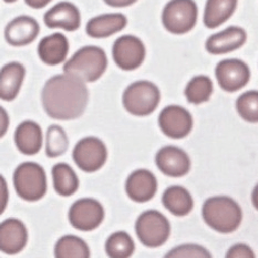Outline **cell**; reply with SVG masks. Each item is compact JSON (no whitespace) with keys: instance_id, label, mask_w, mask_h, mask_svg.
Returning a JSON list of instances; mask_svg holds the SVG:
<instances>
[{"instance_id":"1","label":"cell","mask_w":258,"mask_h":258,"mask_svg":"<svg viewBox=\"0 0 258 258\" xmlns=\"http://www.w3.org/2000/svg\"><path fill=\"white\" fill-rule=\"evenodd\" d=\"M41 100L44 111L51 119L76 120L85 113L89 91L80 78L69 74L58 75L46 82Z\"/></svg>"},{"instance_id":"2","label":"cell","mask_w":258,"mask_h":258,"mask_svg":"<svg viewBox=\"0 0 258 258\" xmlns=\"http://www.w3.org/2000/svg\"><path fill=\"white\" fill-rule=\"evenodd\" d=\"M202 217L207 226L221 234H231L240 226L243 211L236 201L228 196H213L202 207Z\"/></svg>"},{"instance_id":"3","label":"cell","mask_w":258,"mask_h":258,"mask_svg":"<svg viewBox=\"0 0 258 258\" xmlns=\"http://www.w3.org/2000/svg\"><path fill=\"white\" fill-rule=\"evenodd\" d=\"M108 58L103 49L94 46L82 47L63 66L64 74L80 78L85 82H94L104 75Z\"/></svg>"},{"instance_id":"4","label":"cell","mask_w":258,"mask_h":258,"mask_svg":"<svg viewBox=\"0 0 258 258\" xmlns=\"http://www.w3.org/2000/svg\"><path fill=\"white\" fill-rule=\"evenodd\" d=\"M13 181L17 194L25 201L37 202L47 193L46 172L38 163L25 162L17 166Z\"/></svg>"},{"instance_id":"5","label":"cell","mask_w":258,"mask_h":258,"mask_svg":"<svg viewBox=\"0 0 258 258\" xmlns=\"http://www.w3.org/2000/svg\"><path fill=\"white\" fill-rule=\"evenodd\" d=\"M161 100V92L154 83L141 80L131 83L122 97L124 109L136 116L152 114L158 108Z\"/></svg>"},{"instance_id":"6","label":"cell","mask_w":258,"mask_h":258,"mask_svg":"<svg viewBox=\"0 0 258 258\" xmlns=\"http://www.w3.org/2000/svg\"><path fill=\"white\" fill-rule=\"evenodd\" d=\"M136 233L140 242L150 248L164 245L171 234V225L161 212L150 210L143 212L136 222Z\"/></svg>"},{"instance_id":"7","label":"cell","mask_w":258,"mask_h":258,"mask_svg":"<svg viewBox=\"0 0 258 258\" xmlns=\"http://www.w3.org/2000/svg\"><path fill=\"white\" fill-rule=\"evenodd\" d=\"M198 15V5L194 0H171L162 13V22L169 32L184 35L195 27Z\"/></svg>"},{"instance_id":"8","label":"cell","mask_w":258,"mask_h":258,"mask_svg":"<svg viewBox=\"0 0 258 258\" xmlns=\"http://www.w3.org/2000/svg\"><path fill=\"white\" fill-rule=\"evenodd\" d=\"M72 158L81 171L93 173L102 169L105 164L108 150L102 140L95 137H87L76 144Z\"/></svg>"},{"instance_id":"9","label":"cell","mask_w":258,"mask_h":258,"mask_svg":"<svg viewBox=\"0 0 258 258\" xmlns=\"http://www.w3.org/2000/svg\"><path fill=\"white\" fill-rule=\"evenodd\" d=\"M104 207L94 199H80L71 205L68 218L71 226L81 232H91L104 220Z\"/></svg>"},{"instance_id":"10","label":"cell","mask_w":258,"mask_h":258,"mask_svg":"<svg viewBox=\"0 0 258 258\" xmlns=\"http://www.w3.org/2000/svg\"><path fill=\"white\" fill-rule=\"evenodd\" d=\"M147 54L144 43L136 36L125 35L117 38L113 48L112 57L115 64L124 71L138 69L143 63Z\"/></svg>"},{"instance_id":"11","label":"cell","mask_w":258,"mask_h":258,"mask_svg":"<svg viewBox=\"0 0 258 258\" xmlns=\"http://www.w3.org/2000/svg\"><path fill=\"white\" fill-rule=\"evenodd\" d=\"M215 77L222 90L233 93L247 86L250 80V69L243 60L225 59L217 63Z\"/></svg>"},{"instance_id":"12","label":"cell","mask_w":258,"mask_h":258,"mask_svg":"<svg viewBox=\"0 0 258 258\" xmlns=\"http://www.w3.org/2000/svg\"><path fill=\"white\" fill-rule=\"evenodd\" d=\"M193 116L181 105H169L161 111L159 126L171 139L186 138L193 130Z\"/></svg>"},{"instance_id":"13","label":"cell","mask_w":258,"mask_h":258,"mask_svg":"<svg viewBox=\"0 0 258 258\" xmlns=\"http://www.w3.org/2000/svg\"><path fill=\"white\" fill-rule=\"evenodd\" d=\"M155 164L162 173L170 177L185 176L192 165L188 154L174 145H166L160 149L155 155Z\"/></svg>"},{"instance_id":"14","label":"cell","mask_w":258,"mask_h":258,"mask_svg":"<svg viewBox=\"0 0 258 258\" xmlns=\"http://www.w3.org/2000/svg\"><path fill=\"white\" fill-rule=\"evenodd\" d=\"M40 32L38 21L29 16H19L5 28V39L10 46L24 47L30 44Z\"/></svg>"},{"instance_id":"15","label":"cell","mask_w":258,"mask_h":258,"mask_svg":"<svg viewBox=\"0 0 258 258\" xmlns=\"http://www.w3.org/2000/svg\"><path fill=\"white\" fill-rule=\"evenodd\" d=\"M246 40L247 33L243 28L232 26L209 37L205 42V49L211 54H225L242 48Z\"/></svg>"},{"instance_id":"16","label":"cell","mask_w":258,"mask_h":258,"mask_svg":"<svg viewBox=\"0 0 258 258\" xmlns=\"http://www.w3.org/2000/svg\"><path fill=\"white\" fill-rule=\"evenodd\" d=\"M128 198L137 203H145L152 200L158 190V179L148 170L140 169L128 175L125 183Z\"/></svg>"},{"instance_id":"17","label":"cell","mask_w":258,"mask_h":258,"mask_svg":"<svg viewBox=\"0 0 258 258\" xmlns=\"http://www.w3.org/2000/svg\"><path fill=\"white\" fill-rule=\"evenodd\" d=\"M28 232L25 224L17 218H7L0 225V249L8 255L18 254L26 247Z\"/></svg>"},{"instance_id":"18","label":"cell","mask_w":258,"mask_h":258,"mask_svg":"<svg viewBox=\"0 0 258 258\" xmlns=\"http://www.w3.org/2000/svg\"><path fill=\"white\" fill-rule=\"evenodd\" d=\"M43 21L51 29L60 28L66 31H76L81 25V16L77 6L62 2L53 6L44 14Z\"/></svg>"},{"instance_id":"19","label":"cell","mask_w":258,"mask_h":258,"mask_svg":"<svg viewBox=\"0 0 258 258\" xmlns=\"http://www.w3.org/2000/svg\"><path fill=\"white\" fill-rule=\"evenodd\" d=\"M69 53V41L60 32L44 37L39 42L38 54L43 63L48 66H58L64 62Z\"/></svg>"},{"instance_id":"20","label":"cell","mask_w":258,"mask_h":258,"mask_svg":"<svg viewBox=\"0 0 258 258\" xmlns=\"http://www.w3.org/2000/svg\"><path fill=\"white\" fill-rule=\"evenodd\" d=\"M42 128L33 121L20 123L15 131L16 147L22 154L36 155L42 148Z\"/></svg>"},{"instance_id":"21","label":"cell","mask_w":258,"mask_h":258,"mask_svg":"<svg viewBox=\"0 0 258 258\" xmlns=\"http://www.w3.org/2000/svg\"><path fill=\"white\" fill-rule=\"evenodd\" d=\"M127 25V18L123 14H105L90 19L86 27L89 37L95 39L108 38L122 31Z\"/></svg>"},{"instance_id":"22","label":"cell","mask_w":258,"mask_h":258,"mask_svg":"<svg viewBox=\"0 0 258 258\" xmlns=\"http://www.w3.org/2000/svg\"><path fill=\"white\" fill-rule=\"evenodd\" d=\"M26 76L25 67L19 62L5 64L0 72V98L4 101H14L18 95Z\"/></svg>"},{"instance_id":"23","label":"cell","mask_w":258,"mask_h":258,"mask_svg":"<svg viewBox=\"0 0 258 258\" xmlns=\"http://www.w3.org/2000/svg\"><path fill=\"white\" fill-rule=\"evenodd\" d=\"M162 203L167 211L178 217L188 215L194 207L192 195L179 185H173L165 189L162 196Z\"/></svg>"},{"instance_id":"24","label":"cell","mask_w":258,"mask_h":258,"mask_svg":"<svg viewBox=\"0 0 258 258\" xmlns=\"http://www.w3.org/2000/svg\"><path fill=\"white\" fill-rule=\"evenodd\" d=\"M238 0H206L203 22L209 29H215L234 15Z\"/></svg>"},{"instance_id":"25","label":"cell","mask_w":258,"mask_h":258,"mask_svg":"<svg viewBox=\"0 0 258 258\" xmlns=\"http://www.w3.org/2000/svg\"><path fill=\"white\" fill-rule=\"evenodd\" d=\"M52 179L54 190L64 198L74 195L79 188V178L67 163H58L52 167Z\"/></svg>"},{"instance_id":"26","label":"cell","mask_w":258,"mask_h":258,"mask_svg":"<svg viewBox=\"0 0 258 258\" xmlns=\"http://www.w3.org/2000/svg\"><path fill=\"white\" fill-rule=\"evenodd\" d=\"M54 256L58 258H88L90 248L82 238L75 235H66L54 246Z\"/></svg>"},{"instance_id":"27","label":"cell","mask_w":258,"mask_h":258,"mask_svg":"<svg viewBox=\"0 0 258 258\" xmlns=\"http://www.w3.org/2000/svg\"><path fill=\"white\" fill-rule=\"evenodd\" d=\"M185 97L189 103L202 104L210 100L213 93V82L207 76H196L189 80L185 88Z\"/></svg>"},{"instance_id":"28","label":"cell","mask_w":258,"mask_h":258,"mask_svg":"<svg viewBox=\"0 0 258 258\" xmlns=\"http://www.w3.org/2000/svg\"><path fill=\"white\" fill-rule=\"evenodd\" d=\"M136 245L126 232H116L110 235L105 243V253L111 258H127L133 255Z\"/></svg>"},{"instance_id":"29","label":"cell","mask_w":258,"mask_h":258,"mask_svg":"<svg viewBox=\"0 0 258 258\" xmlns=\"http://www.w3.org/2000/svg\"><path fill=\"white\" fill-rule=\"evenodd\" d=\"M69 148V139L62 127L52 124L48 127L46 138V154L48 158H58L63 155Z\"/></svg>"},{"instance_id":"30","label":"cell","mask_w":258,"mask_h":258,"mask_svg":"<svg viewBox=\"0 0 258 258\" xmlns=\"http://www.w3.org/2000/svg\"><path fill=\"white\" fill-rule=\"evenodd\" d=\"M236 110L246 122L258 123V91H247L239 95L236 101Z\"/></svg>"},{"instance_id":"31","label":"cell","mask_w":258,"mask_h":258,"mask_svg":"<svg viewBox=\"0 0 258 258\" xmlns=\"http://www.w3.org/2000/svg\"><path fill=\"white\" fill-rule=\"evenodd\" d=\"M167 258H210L211 253L198 244H184L171 249L165 255Z\"/></svg>"},{"instance_id":"32","label":"cell","mask_w":258,"mask_h":258,"mask_svg":"<svg viewBox=\"0 0 258 258\" xmlns=\"http://www.w3.org/2000/svg\"><path fill=\"white\" fill-rule=\"evenodd\" d=\"M256 255L254 250L246 244H235L227 250L226 257L228 258H254Z\"/></svg>"},{"instance_id":"33","label":"cell","mask_w":258,"mask_h":258,"mask_svg":"<svg viewBox=\"0 0 258 258\" xmlns=\"http://www.w3.org/2000/svg\"><path fill=\"white\" fill-rule=\"evenodd\" d=\"M103 2L111 6V7L115 8H122V7H127V6H131L134 3H137L138 0H103Z\"/></svg>"},{"instance_id":"34","label":"cell","mask_w":258,"mask_h":258,"mask_svg":"<svg viewBox=\"0 0 258 258\" xmlns=\"http://www.w3.org/2000/svg\"><path fill=\"white\" fill-rule=\"evenodd\" d=\"M51 2L52 0H25V3L33 9H41Z\"/></svg>"},{"instance_id":"35","label":"cell","mask_w":258,"mask_h":258,"mask_svg":"<svg viewBox=\"0 0 258 258\" xmlns=\"http://www.w3.org/2000/svg\"><path fill=\"white\" fill-rule=\"evenodd\" d=\"M9 124V120H8V114L6 113V111L4 108H2V137L5 136L6 131L8 128Z\"/></svg>"},{"instance_id":"36","label":"cell","mask_w":258,"mask_h":258,"mask_svg":"<svg viewBox=\"0 0 258 258\" xmlns=\"http://www.w3.org/2000/svg\"><path fill=\"white\" fill-rule=\"evenodd\" d=\"M2 184H3V203H2V212H4L6 204H7V200H8V192L7 188H6V182L5 178L2 177Z\"/></svg>"},{"instance_id":"37","label":"cell","mask_w":258,"mask_h":258,"mask_svg":"<svg viewBox=\"0 0 258 258\" xmlns=\"http://www.w3.org/2000/svg\"><path fill=\"white\" fill-rule=\"evenodd\" d=\"M251 202L255 209L258 211V184L254 187L253 193H251Z\"/></svg>"},{"instance_id":"38","label":"cell","mask_w":258,"mask_h":258,"mask_svg":"<svg viewBox=\"0 0 258 258\" xmlns=\"http://www.w3.org/2000/svg\"><path fill=\"white\" fill-rule=\"evenodd\" d=\"M5 3H8V4H11V3H15V2H17V0H4Z\"/></svg>"}]
</instances>
